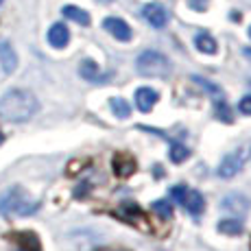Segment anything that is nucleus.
<instances>
[{"label": "nucleus", "instance_id": "1", "mask_svg": "<svg viewBox=\"0 0 251 251\" xmlns=\"http://www.w3.org/2000/svg\"><path fill=\"white\" fill-rule=\"evenodd\" d=\"M40 109L37 99L28 90H9L0 96V116L9 123H26Z\"/></svg>", "mask_w": 251, "mask_h": 251}, {"label": "nucleus", "instance_id": "2", "mask_svg": "<svg viewBox=\"0 0 251 251\" xmlns=\"http://www.w3.org/2000/svg\"><path fill=\"white\" fill-rule=\"evenodd\" d=\"M40 210V201L33 199L22 186H11L0 195V214L2 216H31Z\"/></svg>", "mask_w": 251, "mask_h": 251}, {"label": "nucleus", "instance_id": "3", "mask_svg": "<svg viewBox=\"0 0 251 251\" xmlns=\"http://www.w3.org/2000/svg\"><path fill=\"white\" fill-rule=\"evenodd\" d=\"M136 68L142 76H155V79H164V76L171 75V61L166 55L157 50H144L138 57Z\"/></svg>", "mask_w": 251, "mask_h": 251}, {"label": "nucleus", "instance_id": "4", "mask_svg": "<svg viewBox=\"0 0 251 251\" xmlns=\"http://www.w3.org/2000/svg\"><path fill=\"white\" fill-rule=\"evenodd\" d=\"M138 171V162L136 157L131 155L129 151H116L112 157V173L118 179H127L131 177L133 173Z\"/></svg>", "mask_w": 251, "mask_h": 251}, {"label": "nucleus", "instance_id": "5", "mask_svg": "<svg viewBox=\"0 0 251 251\" xmlns=\"http://www.w3.org/2000/svg\"><path fill=\"white\" fill-rule=\"evenodd\" d=\"M114 214L129 225H140L144 221V210L136 203V201H123V203L116 207Z\"/></svg>", "mask_w": 251, "mask_h": 251}, {"label": "nucleus", "instance_id": "6", "mask_svg": "<svg viewBox=\"0 0 251 251\" xmlns=\"http://www.w3.org/2000/svg\"><path fill=\"white\" fill-rule=\"evenodd\" d=\"M142 16L144 20L151 24L153 28H164L168 24V11L162 7L160 2H149L142 7Z\"/></svg>", "mask_w": 251, "mask_h": 251}, {"label": "nucleus", "instance_id": "7", "mask_svg": "<svg viewBox=\"0 0 251 251\" xmlns=\"http://www.w3.org/2000/svg\"><path fill=\"white\" fill-rule=\"evenodd\" d=\"M103 28L109 33L112 37H116L118 42H129L131 40V26L123 20V18H105Z\"/></svg>", "mask_w": 251, "mask_h": 251}, {"label": "nucleus", "instance_id": "8", "mask_svg": "<svg viewBox=\"0 0 251 251\" xmlns=\"http://www.w3.org/2000/svg\"><path fill=\"white\" fill-rule=\"evenodd\" d=\"M9 238L16 243V251H42V243L35 231H16Z\"/></svg>", "mask_w": 251, "mask_h": 251}, {"label": "nucleus", "instance_id": "9", "mask_svg": "<svg viewBox=\"0 0 251 251\" xmlns=\"http://www.w3.org/2000/svg\"><path fill=\"white\" fill-rule=\"evenodd\" d=\"M243 164H245V155H243V153H240V151L229 153V155H225L223 162H221L219 177H223V179H229V177H234L236 173L243 168Z\"/></svg>", "mask_w": 251, "mask_h": 251}, {"label": "nucleus", "instance_id": "10", "mask_svg": "<svg viewBox=\"0 0 251 251\" xmlns=\"http://www.w3.org/2000/svg\"><path fill=\"white\" fill-rule=\"evenodd\" d=\"M133 99H136V105H138L140 112L149 114L157 105V100H160V94H157V90H153V88H138Z\"/></svg>", "mask_w": 251, "mask_h": 251}, {"label": "nucleus", "instance_id": "11", "mask_svg": "<svg viewBox=\"0 0 251 251\" xmlns=\"http://www.w3.org/2000/svg\"><path fill=\"white\" fill-rule=\"evenodd\" d=\"M70 42V31L64 22H57L48 28V44L52 48H64Z\"/></svg>", "mask_w": 251, "mask_h": 251}, {"label": "nucleus", "instance_id": "12", "mask_svg": "<svg viewBox=\"0 0 251 251\" xmlns=\"http://www.w3.org/2000/svg\"><path fill=\"white\" fill-rule=\"evenodd\" d=\"M221 205H223V210L231 212V214H238V216H245L249 212V199L243 195H227Z\"/></svg>", "mask_w": 251, "mask_h": 251}, {"label": "nucleus", "instance_id": "13", "mask_svg": "<svg viewBox=\"0 0 251 251\" xmlns=\"http://www.w3.org/2000/svg\"><path fill=\"white\" fill-rule=\"evenodd\" d=\"M0 66H2V70L7 72V75L16 72V68H18V55L9 42H0Z\"/></svg>", "mask_w": 251, "mask_h": 251}, {"label": "nucleus", "instance_id": "14", "mask_svg": "<svg viewBox=\"0 0 251 251\" xmlns=\"http://www.w3.org/2000/svg\"><path fill=\"white\" fill-rule=\"evenodd\" d=\"M181 205L186 207L192 216H199L201 212L205 210V199L199 190H188L186 197H183V201H181Z\"/></svg>", "mask_w": 251, "mask_h": 251}, {"label": "nucleus", "instance_id": "15", "mask_svg": "<svg viewBox=\"0 0 251 251\" xmlns=\"http://www.w3.org/2000/svg\"><path fill=\"white\" fill-rule=\"evenodd\" d=\"M79 75L83 76L85 81H90V83H103V81H105V76L100 75V70H99V64H96V61H92V59H83V61H81Z\"/></svg>", "mask_w": 251, "mask_h": 251}, {"label": "nucleus", "instance_id": "16", "mask_svg": "<svg viewBox=\"0 0 251 251\" xmlns=\"http://www.w3.org/2000/svg\"><path fill=\"white\" fill-rule=\"evenodd\" d=\"M195 46H197V50L205 52V55H214V52L219 50V44H216V40L210 35V33H197Z\"/></svg>", "mask_w": 251, "mask_h": 251}, {"label": "nucleus", "instance_id": "17", "mask_svg": "<svg viewBox=\"0 0 251 251\" xmlns=\"http://www.w3.org/2000/svg\"><path fill=\"white\" fill-rule=\"evenodd\" d=\"M61 13H64L68 20L81 24V26H90V13L83 11V9H79V7H75V4H66V7L61 9Z\"/></svg>", "mask_w": 251, "mask_h": 251}, {"label": "nucleus", "instance_id": "18", "mask_svg": "<svg viewBox=\"0 0 251 251\" xmlns=\"http://www.w3.org/2000/svg\"><path fill=\"white\" fill-rule=\"evenodd\" d=\"M216 229L225 236H240L245 231V225H243V221H238V219H221Z\"/></svg>", "mask_w": 251, "mask_h": 251}, {"label": "nucleus", "instance_id": "19", "mask_svg": "<svg viewBox=\"0 0 251 251\" xmlns=\"http://www.w3.org/2000/svg\"><path fill=\"white\" fill-rule=\"evenodd\" d=\"M168 157H171L173 164H181L190 157V149L186 144L177 142V140H171V151H168Z\"/></svg>", "mask_w": 251, "mask_h": 251}, {"label": "nucleus", "instance_id": "20", "mask_svg": "<svg viewBox=\"0 0 251 251\" xmlns=\"http://www.w3.org/2000/svg\"><path fill=\"white\" fill-rule=\"evenodd\" d=\"M109 109L114 112L116 118H129L131 116V105L127 103V100L123 99V96H114V99H109Z\"/></svg>", "mask_w": 251, "mask_h": 251}, {"label": "nucleus", "instance_id": "21", "mask_svg": "<svg viewBox=\"0 0 251 251\" xmlns=\"http://www.w3.org/2000/svg\"><path fill=\"white\" fill-rule=\"evenodd\" d=\"M192 81H195V83L199 85V88H203V90L207 92V94L212 96V100H223V99H225V92L221 90V88H219V85H216V83H212V81H207V79H201V76H197V75L192 76Z\"/></svg>", "mask_w": 251, "mask_h": 251}, {"label": "nucleus", "instance_id": "22", "mask_svg": "<svg viewBox=\"0 0 251 251\" xmlns=\"http://www.w3.org/2000/svg\"><path fill=\"white\" fill-rule=\"evenodd\" d=\"M214 118L221 120V123H234V116H231V109L227 105V100H214Z\"/></svg>", "mask_w": 251, "mask_h": 251}, {"label": "nucleus", "instance_id": "23", "mask_svg": "<svg viewBox=\"0 0 251 251\" xmlns=\"http://www.w3.org/2000/svg\"><path fill=\"white\" fill-rule=\"evenodd\" d=\"M151 210L155 212L160 219H164V221H171V219H173V205L168 203V199H157V201H153V203H151Z\"/></svg>", "mask_w": 251, "mask_h": 251}, {"label": "nucleus", "instance_id": "24", "mask_svg": "<svg viewBox=\"0 0 251 251\" xmlns=\"http://www.w3.org/2000/svg\"><path fill=\"white\" fill-rule=\"evenodd\" d=\"M207 4H210V0H188V7L192 11H205Z\"/></svg>", "mask_w": 251, "mask_h": 251}, {"label": "nucleus", "instance_id": "25", "mask_svg": "<svg viewBox=\"0 0 251 251\" xmlns=\"http://www.w3.org/2000/svg\"><path fill=\"white\" fill-rule=\"evenodd\" d=\"M238 112L245 116H251V96H245L243 100L238 103Z\"/></svg>", "mask_w": 251, "mask_h": 251}, {"label": "nucleus", "instance_id": "26", "mask_svg": "<svg viewBox=\"0 0 251 251\" xmlns=\"http://www.w3.org/2000/svg\"><path fill=\"white\" fill-rule=\"evenodd\" d=\"M245 55H247L249 59H251V48H245Z\"/></svg>", "mask_w": 251, "mask_h": 251}, {"label": "nucleus", "instance_id": "27", "mask_svg": "<svg viewBox=\"0 0 251 251\" xmlns=\"http://www.w3.org/2000/svg\"><path fill=\"white\" fill-rule=\"evenodd\" d=\"M100 251H123V249H100Z\"/></svg>", "mask_w": 251, "mask_h": 251}, {"label": "nucleus", "instance_id": "28", "mask_svg": "<svg viewBox=\"0 0 251 251\" xmlns=\"http://www.w3.org/2000/svg\"><path fill=\"white\" fill-rule=\"evenodd\" d=\"M4 142V136H2V133H0V144H2Z\"/></svg>", "mask_w": 251, "mask_h": 251}, {"label": "nucleus", "instance_id": "29", "mask_svg": "<svg viewBox=\"0 0 251 251\" xmlns=\"http://www.w3.org/2000/svg\"><path fill=\"white\" fill-rule=\"evenodd\" d=\"M100 2H112V0H100Z\"/></svg>", "mask_w": 251, "mask_h": 251}, {"label": "nucleus", "instance_id": "30", "mask_svg": "<svg viewBox=\"0 0 251 251\" xmlns=\"http://www.w3.org/2000/svg\"><path fill=\"white\" fill-rule=\"evenodd\" d=\"M249 37H251V26H249Z\"/></svg>", "mask_w": 251, "mask_h": 251}, {"label": "nucleus", "instance_id": "31", "mask_svg": "<svg viewBox=\"0 0 251 251\" xmlns=\"http://www.w3.org/2000/svg\"><path fill=\"white\" fill-rule=\"evenodd\" d=\"M0 4H2V0H0Z\"/></svg>", "mask_w": 251, "mask_h": 251}]
</instances>
